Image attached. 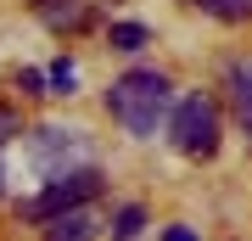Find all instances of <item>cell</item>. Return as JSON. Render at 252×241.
<instances>
[{"mask_svg":"<svg viewBox=\"0 0 252 241\" xmlns=\"http://www.w3.org/2000/svg\"><path fill=\"white\" fill-rule=\"evenodd\" d=\"M107 112L135 135V140H152V135L174 118V84H168V73L129 68L124 79H112V90H107Z\"/></svg>","mask_w":252,"mask_h":241,"instance_id":"1","label":"cell"},{"mask_svg":"<svg viewBox=\"0 0 252 241\" xmlns=\"http://www.w3.org/2000/svg\"><path fill=\"white\" fill-rule=\"evenodd\" d=\"M168 140L180 146L185 157H213V152H219V107H213L207 96H185V101H174Z\"/></svg>","mask_w":252,"mask_h":241,"instance_id":"2","label":"cell"},{"mask_svg":"<svg viewBox=\"0 0 252 241\" xmlns=\"http://www.w3.org/2000/svg\"><path fill=\"white\" fill-rule=\"evenodd\" d=\"M95 191H101V174L90 169V163H84V169H67V174H56L51 185L39 191V197H28V202L17 207V213H23V219H39V224H45V219H56V213H67V207L90 202Z\"/></svg>","mask_w":252,"mask_h":241,"instance_id":"3","label":"cell"},{"mask_svg":"<svg viewBox=\"0 0 252 241\" xmlns=\"http://www.w3.org/2000/svg\"><path fill=\"white\" fill-rule=\"evenodd\" d=\"M34 157H39V169H45L51 179L56 174H67V169H84L90 163V146H84V129H34Z\"/></svg>","mask_w":252,"mask_h":241,"instance_id":"4","label":"cell"},{"mask_svg":"<svg viewBox=\"0 0 252 241\" xmlns=\"http://www.w3.org/2000/svg\"><path fill=\"white\" fill-rule=\"evenodd\" d=\"M95 230H101V224H95V213H90V207H67V213H56V219H45V241H95Z\"/></svg>","mask_w":252,"mask_h":241,"instance_id":"5","label":"cell"},{"mask_svg":"<svg viewBox=\"0 0 252 241\" xmlns=\"http://www.w3.org/2000/svg\"><path fill=\"white\" fill-rule=\"evenodd\" d=\"M230 96H235V118L252 129V56L230 68Z\"/></svg>","mask_w":252,"mask_h":241,"instance_id":"6","label":"cell"},{"mask_svg":"<svg viewBox=\"0 0 252 241\" xmlns=\"http://www.w3.org/2000/svg\"><path fill=\"white\" fill-rule=\"evenodd\" d=\"M39 6V17H45L51 28H79L90 11H84V0H34Z\"/></svg>","mask_w":252,"mask_h":241,"instance_id":"7","label":"cell"},{"mask_svg":"<svg viewBox=\"0 0 252 241\" xmlns=\"http://www.w3.org/2000/svg\"><path fill=\"white\" fill-rule=\"evenodd\" d=\"M196 6H207L224 23H252V0H196Z\"/></svg>","mask_w":252,"mask_h":241,"instance_id":"8","label":"cell"},{"mask_svg":"<svg viewBox=\"0 0 252 241\" xmlns=\"http://www.w3.org/2000/svg\"><path fill=\"white\" fill-rule=\"evenodd\" d=\"M107 39H112V51H140L152 34H146L140 23H112V34H107Z\"/></svg>","mask_w":252,"mask_h":241,"instance_id":"9","label":"cell"},{"mask_svg":"<svg viewBox=\"0 0 252 241\" xmlns=\"http://www.w3.org/2000/svg\"><path fill=\"white\" fill-rule=\"evenodd\" d=\"M73 84H79V68H73L67 56L51 62V96H73Z\"/></svg>","mask_w":252,"mask_h":241,"instance_id":"10","label":"cell"},{"mask_svg":"<svg viewBox=\"0 0 252 241\" xmlns=\"http://www.w3.org/2000/svg\"><path fill=\"white\" fill-rule=\"evenodd\" d=\"M140 224H146V213L129 202V207H118V230H112V236H118V241H135V236H140Z\"/></svg>","mask_w":252,"mask_h":241,"instance_id":"11","label":"cell"},{"mask_svg":"<svg viewBox=\"0 0 252 241\" xmlns=\"http://www.w3.org/2000/svg\"><path fill=\"white\" fill-rule=\"evenodd\" d=\"M17 84H23V96H51V90H45V84H51V73H39V68H23V73H17Z\"/></svg>","mask_w":252,"mask_h":241,"instance_id":"12","label":"cell"},{"mask_svg":"<svg viewBox=\"0 0 252 241\" xmlns=\"http://www.w3.org/2000/svg\"><path fill=\"white\" fill-rule=\"evenodd\" d=\"M162 241H196V230H190V224H168V230H162Z\"/></svg>","mask_w":252,"mask_h":241,"instance_id":"13","label":"cell"},{"mask_svg":"<svg viewBox=\"0 0 252 241\" xmlns=\"http://www.w3.org/2000/svg\"><path fill=\"white\" fill-rule=\"evenodd\" d=\"M6 135H17V118H11L6 107H0V140H6Z\"/></svg>","mask_w":252,"mask_h":241,"instance_id":"14","label":"cell"}]
</instances>
